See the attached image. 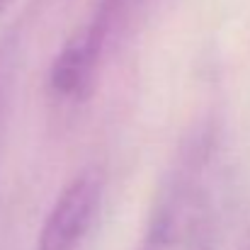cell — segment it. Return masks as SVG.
Listing matches in <instances>:
<instances>
[{"mask_svg":"<svg viewBox=\"0 0 250 250\" xmlns=\"http://www.w3.org/2000/svg\"><path fill=\"white\" fill-rule=\"evenodd\" d=\"M224 229L214 153L192 148L161 194L139 250H216Z\"/></svg>","mask_w":250,"mask_h":250,"instance_id":"cell-1","label":"cell"},{"mask_svg":"<svg viewBox=\"0 0 250 250\" xmlns=\"http://www.w3.org/2000/svg\"><path fill=\"white\" fill-rule=\"evenodd\" d=\"M124 5L126 0H100L92 15L63 44L49 71V90L56 100L81 102L87 97Z\"/></svg>","mask_w":250,"mask_h":250,"instance_id":"cell-2","label":"cell"},{"mask_svg":"<svg viewBox=\"0 0 250 250\" xmlns=\"http://www.w3.org/2000/svg\"><path fill=\"white\" fill-rule=\"evenodd\" d=\"M104 180L97 170H83L56 197L49 209L37 250H81L97 221Z\"/></svg>","mask_w":250,"mask_h":250,"instance_id":"cell-3","label":"cell"},{"mask_svg":"<svg viewBox=\"0 0 250 250\" xmlns=\"http://www.w3.org/2000/svg\"><path fill=\"white\" fill-rule=\"evenodd\" d=\"M5 76H7V56H0V102H2V97H5V90H2Z\"/></svg>","mask_w":250,"mask_h":250,"instance_id":"cell-4","label":"cell"},{"mask_svg":"<svg viewBox=\"0 0 250 250\" xmlns=\"http://www.w3.org/2000/svg\"><path fill=\"white\" fill-rule=\"evenodd\" d=\"M10 2H12V0H0V15L7 10V5H10Z\"/></svg>","mask_w":250,"mask_h":250,"instance_id":"cell-5","label":"cell"}]
</instances>
